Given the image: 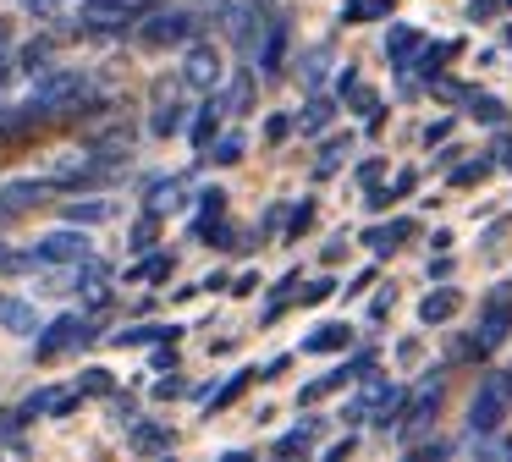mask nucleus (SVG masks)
Returning a JSON list of instances; mask_svg holds the SVG:
<instances>
[{
    "mask_svg": "<svg viewBox=\"0 0 512 462\" xmlns=\"http://www.w3.org/2000/svg\"><path fill=\"white\" fill-rule=\"evenodd\" d=\"M182 83H188V88H215V83H221V55H215L210 44H193L188 66H182Z\"/></svg>",
    "mask_w": 512,
    "mask_h": 462,
    "instance_id": "nucleus-8",
    "label": "nucleus"
},
{
    "mask_svg": "<svg viewBox=\"0 0 512 462\" xmlns=\"http://www.w3.org/2000/svg\"><path fill=\"white\" fill-rule=\"evenodd\" d=\"M0 325L17 330V336H28V330H39V314L23 303V297H0Z\"/></svg>",
    "mask_w": 512,
    "mask_h": 462,
    "instance_id": "nucleus-12",
    "label": "nucleus"
},
{
    "mask_svg": "<svg viewBox=\"0 0 512 462\" xmlns=\"http://www.w3.org/2000/svg\"><path fill=\"white\" fill-rule=\"evenodd\" d=\"M309 220H314V198H303V204L292 209V231H303V226H309Z\"/></svg>",
    "mask_w": 512,
    "mask_h": 462,
    "instance_id": "nucleus-37",
    "label": "nucleus"
},
{
    "mask_svg": "<svg viewBox=\"0 0 512 462\" xmlns=\"http://www.w3.org/2000/svg\"><path fill=\"white\" fill-rule=\"evenodd\" d=\"M419 44H424L419 33H413L408 22H397V28L386 33V61H391V66H402V72H408V66H413V55H419Z\"/></svg>",
    "mask_w": 512,
    "mask_h": 462,
    "instance_id": "nucleus-10",
    "label": "nucleus"
},
{
    "mask_svg": "<svg viewBox=\"0 0 512 462\" xmlns=\"http://www.w3.org/2000/svg\"><path fill=\"white\" fill-rule=\"evenodd\" d=\"M122 347H144V341H177V325H138V330H122Z\"/></svg>",
    "mask_w": 512,
    "mask_h": 462,
    "instance_id": "nucleus-18",
    "label": "nucleus"
},
{
    "mask_svg": "<svg viewBox=\"0 0 512 462\" xmlns=\"http://www.w3.org/2000/svg\"><path fill=\"white\" fill-rule=\"evenodd\" d=\"M83 391H89V396H105V391H111V374H105V369H83L78 396H83Z\"/></svg>",
    "mask_w": 512,
    "mask_h": 462,
    "instance_id": "nucleus-28",
    "label": "nucleus"
},
{
    "mask_svg": "<svg viewBox=\"0 0 512 462\" xmlns=\"http://www.w3.org/2000/svg\"><path fill=\"white\" fill-rule=\"evenodd\" d=\"M369 369V358H353V363H342L336 374H325V380H314V385H303V402H320V396H331L336 385H347L353 374H364Z\"/></svg>",
    "mask_w": 512,
    "mask_h": 462,
    "instance_id": "nucleus-11",
    "label": "nucleus"
},
{
    "mask_svg": "<svg viewBox=\"0 0 512 462\" xmlns=\"http://www.w3.org/2000/svg\"><path fill=\"white\" fill-rule=\"evenodd\" d=\"M193 33H199L193 11H155V17L144 22V44H149V50H166V44H188Z\"/></svg>",
    "mask_w": 512,
    "mask_h": 462,
    "instance_id": "nucleus-5",
    "label": "nucleus"
},
{
    "mask_svg": "<svg viewBox=\"0 0 512 462\" xmlns=\"http://www.w3.org/2000/svg\"><path fill=\"white\" fill-rule=\"evenodd\" d=\"M314 435H320V424H298L292 435H281V440H276V457H298V451H309V446H314Z\"/></svg>",
    "mask_w": 512,
    "mask_h": 462,
    "instance_id": "nucleus-17",
    "label": "nucleus"
},
{
    "mask_svg": "<svg viewBox=\"0 0 512 462\" xmlns=\"http://www.w3.org/2000/svg\"><path fill=\"white\" fill-rule=\"evenodd\" d=\"M512 413V374H490L485 385H479L474 407H468V429L474 435H490V429H501Z\"/></svg>",
    "mask_w": 512,
    "mask_h": 462,
    "instance_id": "nucleus-2",
    "label": "nucleus"
},
{
    "mask_svg": "<svg viewBox=\"0 0 512 462\" xmlns=\"http://www.w3.org/2000/svg\"><path fill=\"white\" fill-rule=\"evenodd\" d=\"M457 303H463V297H457L452 286H441V292H430V297L419 303V319H424V325H441V319L457 314Z\"/></svg>",
    "mask_w": 512,
    "mask_h": 462,
    "instance_id": "nucleus-13",
    "label": "nucleus"
},
{
    "mask_svg": "<svg viewBox=\"0 0 512 462\" xmlns=\"http://www.w3.org/2000/svg\"><path fill=\"white\" fill-rule=\"evenodd\" d=\"M105 215H111V204H105V198H89V204H67V220H72V226H100Z\"/></svg>",
    "mask_w": 512,
    "mask_h": 462,
    "instance_id": "nucleus-21",
    "label": "nucleus"
},
{
    "mask_svg": "<svg viewBox=\"0 0 512 462\" xmlns=\"http://www.w3.org/2000/svg\"><path fill=\"white\" fill-rule=\"evenodd\" d=\"M215 110H226L221 99H210V105L199 110V121H193V143H199V149H210V138H215Z\"/></svg>",
    "mask_w": 512,
    "mask_h": 462,
    "instance_id": "nucleus-25",
    "label": "nucleus"
},
{
    "mask_svg": "<svg viewBox=\"0 0 512 462\" xmlns=\"http://www.w3.org/2000/svg\"><path fill=\"white\" fill-rule=\"evenodd\" d=\"M50 187L56 182H12V187H0V226L17 215H28V209H39L50 198Z\"/></svg>",
    "mask_w": 512,
    "mask_h": 462,
    "instance_id": "nucleus-7",
    "label": "nucleus"
},
{
    "mask_svg": "<svg viewBox=\"0 0 512 462\" xmlns=\"http://www.w3.org/2000/svg\"><path fill=\"white\" fill-rule=\"evenodd\" d=\"M408 220H391V226H369L364 231V242H369V248H375V253H391V248H397V237H408Z\"/></svg>",
    "mask_w": 512,
    "mask_h": 462,
    "instance_id": "nucleus-16",
    "label": "nucleus"
},
{
    "mask_svg": "<svg viewBox=\"0 0 512 462\" xmlns=\"http://www.w3.org/2000/svg\"><path fill=\"white\" fill-rule=\"evenodd\" d=\"M133 446H144V451H160V446H171V429L138 424V429H133Z\"/></svg>",
    "mask_w": 512,
    "mask_h": 462,
    "instance_id": "nucleus-27",
    "label": "nucleus"
},
{
    "mask_svg": "<svg viewBox=\"0 0 512 462\" xmlns=\"http://www.w3.org/2000/svg\"><path fill=\"white\" fill-rule=\"evenodd\" d=\"M23 6H28V11H50L56 0H23Z\"/></svg>",
    "mask_w": 512,
    "mask_h": 462,
    "instance_id": "nucleus-39",
    "label": "nucleus"
},
{
    "mask_svg": "<svg viewBox=\"0 0 512 462\" xmlns=\"http://www.w3.org/2000/svg\"><path fill=\"white\" fill-rule=\"evenodd\" d=\"M243 385H248V374H232V380H226V385H221V391H215V396H210V407H226V402H232V396H237V391H243Z\"/></svg>",
    "mask_w": 512,
    "mask_h": 462,
    "instance_id": "nucleus-31",
    "label": "nucleus"
},
{
    "mask_svg": "<svg viewBox=\"0 0 512 462\" xmlns=\"http://www.w3.org/2000/svg\"><path fill=\"white\" fill-rule=\"evenodd\" d=\"M468 116H474V121H490V127H496V121H501V99H474V105H468Z\"/></svg>",
    "mask_w": 512,
    "mask_h": 462,
    "instance_id": "nucleus-29",
    "label": "nucleus"
},
{
    "mask_svg": "<svg viewBox=\"0 0 512 462\" xmlns=\"http://www.w3.org/2000/svg\"><path fill=\"white\" fill-rule=\"evenodd\" d=\"M133 275H144V281H160V275H171V259H149L144 270H133Z\"/></svg>",
    "mask_w": 512,
    "mask_h": 462,
    "instance_id": "nucleus-34",
    "label": "nucleus"
},
{
    "mask_svg": "<svg viewBox=\"0 0 512 462\" xmlns=\"http://www.w3.org/2000/svg\"><path fill=\"white\" fill-rule=\"evenodd\" d=\"M89 336H94V319H83V314H61L56 325H50L45 336L34 341V352H39V358H56L61 347H72V341H89Z\"/></svg>",
    "mask_w": 512,
    "mask_h": 462,
    "instance_id": "nucleus-6",
    "label": "nucleus"
},
{
    "mask_svg": "<svg viewBox=\"0 0 512 462\" xmlns=\"http://www.w3.org/2000/svg\"><path fill=\"white\" fill-rule=\"evenodd\" d=\"M397 0H347L342 6V22H369V17H386Z\"/></svg>",
    "mask_w": 512,
    "mask_h": 462,
    "instance_id": "nucleus-20",
    "label": "nucleus"
},
{
    "mask_svg": "<svg viewBox=\"0 0 512 462\" xmlns=\"http://www.w3.org/2000/svg\"><path fill=\"white\" fill-rule=\"evenodd\" d=\"M0 264H6V248H0Z\"/></svg>",
    "mask_w": 512,
    "mask_h": 462,
    "instance_id": "nucleus-40",
    "label": "nucleus"
},
{
    "mask_svg": "<svg viewBox=\"0 0 512 462\" xmlns=\"http://www.w3.org/2000/svg\"><path fill=\"white\" fill-rule=\"evenodd\" d=\"M45 44H28V50H23V66H28V72H39V66H45Z\"/></svg>",
    "mask_w": 512,
    "mask_h": 462,
    "instance_id": "nucleus-35",
    "label": "nucleus"
},
{
    "mask_svg": "<svg viewBox=\"0 0 512 462\" xmlns=\"http://www.w3.org/2000/svg\"><path fill=\"white\" fill-rule=\"evenodd\" d=\"M78 259H89V231L67 226V231L39 237V248L23 253V259H12V264H78Z\"/></svg>",
    "mask_w": 512,
    "mask_h": 462,
    "instance_id": "nucleus-4",
    "label": "nucleus"
},
{
    "mask_svg": "<svg viewBox=\"0 0 512 462\" xmlns=\"http://www.w3.org/2000/svg\"><path fill=\"white\" fill-rule=\"evenodd\" d=\"M347 149H353V138H331V143L320 149V165H314V171H320V176H331L336 165H342V154H347Z\"/></svg>",
    "mask_w": 512,
    "mask_h": 462,
    "instance_id": "nucleus-26",
    "label": "nucleus"
},
{
    "mask_svg": "<svg viewBox=\"0 0 512 462\" xmlns=\"http://www.w3.org/2000/svg\"><path fill=\"white\" fill-rule=\"evenodd\" d=\"M485 171H490V160H468V165H457V171H452V187H468V182H479Z\"/></svg>",
    "mask_w": 512,
    "mask_h": 462,
    "instance_id": "nucleus-30",
    "label": "nucleus"
},
{
    "mask_svg": "<svg viewBox=\"0 0 512 462\" xmlns=\"http://www.w3.org/2000/svg\"><path fill=\"white\" fill-rule=\"evenodd\" d=\"M331 292H336V281H314V286H303L298 297H303V303H325Z\"/></svg>",
    "mask_w": 512,
    "mask_h": 462,
    "instance_id": "nucleus-33",
    "label": "nucleus"
},
{
    "mask_svg": "<svg viewBox=\"0 0 512 462\" xmlns=\"http://www.w3.org/2000/svg\"><path fill=\"white\" fill-rule=\"evenodd\" d=\"M281 55H287V22H270V39H265V50H259V72L276 77L281 72Z\"/></svg>",
    "mask_w": 512,
    "mask_h": 462,
    "instance_id": "nucleus-14",
    "label": "nucleus"
},
{
    "mask_svg": "<svg viewBox=\"0 0 512 462\" xmlns=\"http://www.w3.org/2000/svg\"><path fill=\"white\" fill-rule=\"evenodd\" d=\"M243 149H248V138H243V132H226V138L215 143V154H210V160H215V165H237V160H243Z\"/></svg>",
    "mask_w": 512,
    "mask_h": 462,
    "instance_id": "nucleus-23",
    "label": "nucleus"
},
{
    "mask_svg": "<svg viewBox=\"0 0 512 462\" xmlns=\"http://www.w3.org/2000/svg\"><path fill=\"white\" fill-rule=\"evenodd\" d=\"M380 171H386L380 160H364V165H358V182H364V187H375V182H380Z\"/></svg>",
    "mask_w": 512,
    "mask_h": 462,
    "instance_id": "nucleus-36",
    "label": "nucleus"
},
{
    "mask_svg": "<svg viewBox=\"0 0 512 462\" xmlns=\"http://www.w3.org/2000/svg\"><path fill=\"white\" fill-rule=\"evenodd\" d=\"M149 127H155L160 138H171V132L182 127V105H177V99H171V105L160 99V105H155V116H149Z\"/></svg>",
    "mask_w": 512,
    "mask_h": 462,
    "instance_id": "nucleus-22",
    "label": "nucleus"
},
{
    "mask_svg": "<svg viewBox=\"0 0 512 462\" xmlns=\"http://www.w3.org/2000/svg\"><path fill=\"white\" fill-rule=\"evenodd\" d=\"M248 105V77H237V83H232V110H243Z\"/></svg>",
    "mask_w": 512,
    "mask_h": 462,
    "instance_id": "nucleus-38",
    "label": "nucleus"
},
{
    "mask_svg": "<svg viewBox=\"0 0 512 462\" xmlns=\"http://www.w3.org/2000/svg\"><path fill=\"white\" fill-rule=\"evenodd\" d=\"M325 121H331V99H309V105L298 110V127L303 132H320Z\"/></svg>",
    "mask_w": 512,
    "mask_h": 462,
    "instance_id": "nucleus-24",
    "label": "nucleus"
},
{
    "mask_svg": "<svg viewBox=\"0 0 512 462\" xmlns=\"http://www.w3.org/2000/svg\"><path fill=\"white\" fill-rule=\"evenodd\" d=\"M512 330V281H501L496 292L485 297V308H479V330L474 341H468V352H496L501 341H507Z\"/></svg>",
    "mask_w": 512,
    "mask_h": 462,
    "instance_id": "nucleus-3",
    "label": "nucleus"
},
{
    "mask_svg": "<svg viewBox=\"0 0 512 462\" xmlns=\"http://www.w3.org/2000/svg\"><path fill=\"white\" fill-rule=\"evenodd\" d=\"M347 341H353V330H347V325H320L314 336H303V352H342Z\"/></svg>",
    "mask_w": 512,
    "mask_h": 462,
    "instance_id": "nucleus-15",
    "label": "nucleus"
},
{
    "mask_svg": "<svg viewBox=\"0 0 512 462\" xmlns=\"http://www.w3.org/2000/svg\"><path fill=\"white\" fill-rule=\"evenodd\" d=\"M149 242H155V209H149V215L133 226V248H149Z\"/></svg>",
    "mask_w": 512,
    "mask_h": 462,
    "instance_id": "nucleus-32",
    "label": "nucleus"
},
{
    "mask_svg": "<svg viewBox=\"0 0 512 462\" xmlns=\"http://www.w3.org/2000/svg\"><path fill=\"white\" fill-rule=\"evenodd\" d=\"M452 50H457V44H419V55H413V72L435 77V72H441V61H446Z\"/></svg>",
    "mask_w": 512,
    "mask_h": 462,
    "instance_id": "nucleus-19",
    "label": "nucleus"
},
{
    "mask_svg": "<svg viewBox=\"0 0 512 462\" xmlns=\"http://www.w3.org/2000/svg\"><path fill=\"white\" fill-rule=\"evenodd\" d=\"M402 407H408V396H402V385H391V380H369L364 391L353 396V407H342V418L347 424H380V429H391V424H402Z\"/></svg>",
    "mask_w": 512,
    "mask_h": 462,
    "instance_id": "nucleus-1",
    "label": "nucleus"
},
{
    "mask_svg": "<svg viewBox=\"0 0 512 462\" xmlns=\"http://www.w3.org/2000/svg\"><path fill=\"white\" fill-rule=\"evenodd\" d=\"M435 407H441V385H424L419 396H408V407H402V435H413V429L430 424Z\"/></svg>",
    "mask_w": 512,
    "mask_h": 462,
    "instance_id": "nucleus-9",
    "label": "nucleus"
}]
</instances>
